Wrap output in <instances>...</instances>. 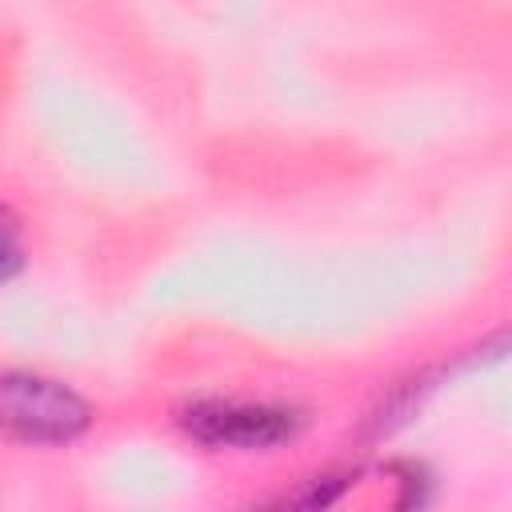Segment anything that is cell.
Returning <instances> with one entry per match:
<instances>
[{
    "instance_id": "cell-1",
    "label": "cell",
    "mask_w": 512,
    "mask_h": 512,
    "mask_svg": "<svg viewBox=\"0 0 512 512\" xmlns=\"http://www.w3.org/2000/svg\"><path fill=\"white\" fill-rule=\"evenodd\" d=\"M92 424V408L60 380L32 372L0 376V432L24 444H64Z\"/></svg>"
},
{
    "instance_id": "cell-2",
    "label": "cell",
    "mask_w": 512,
    "mask_h": 512,
    "mask_svg": "<svg viewBox=\"0 0 512 512\" xmlns=\"http://www.w3.org/2000/svg\"><path fill=\"white\" fill-rule=\"evenodd\" d=\"M184 428L212 444V448H272L280 440H292L300 428V416L272 404H224L204 400L184 412Z\"/></svg>"
},
{
    "instance_id": "cell-3",
    "label": "cell",
    "mask_w": 512,
    "mask_h": 512,
    "mask_svg": "<svg viewBox=\"0 0 512 512\" xmlns=\"http://www.w3.org/2000/svg\"><path fill=\"white\" fill-rule=\"evenodd\" d=\"M20 264V244H16V224L0 212V280L12 276Z\"/></svg>"
}]
</instances>
